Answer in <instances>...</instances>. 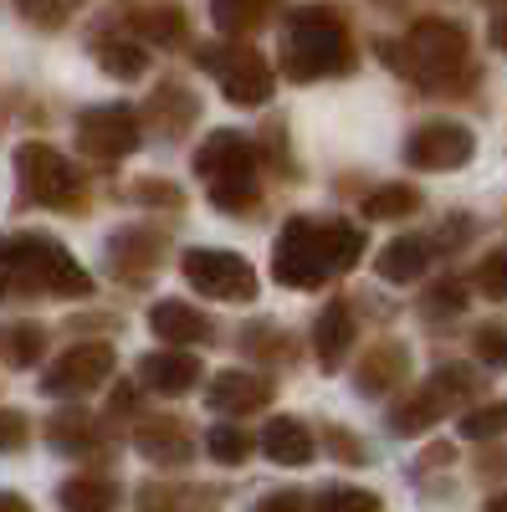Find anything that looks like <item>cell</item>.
Returning a JSON list of instances; mask_svg holds the SVG:
<instances>
[{
	"label": "cell",
	"instance_id": "1",
	"mask_svg": "<svg viewBox=\"0 0 507 512\" xmlns=\"http://www.w3.org/2000/svg\"><path fill=\"white\" fill-rule=\"evenodd\" d=\"M364 251L359 226L349 221H292L277 241V282L282 287H323L333 277H344Z\"/></svg>",
	"mask_w": 507,
	"mask_h": 512
},
{
	"label": "cell",
	"instance_id": "2",
	"mask_svg": "<svg viewBox=\"0 0 507 512\" xmlns=\"http://www.w3.org/2000/svg\"><path fill=\"white\" fill-rule=\"evenodd\" d=\"M354 62L349 52V31L333 11L323 6H298L287 16V31H282V67L292 82H313V77H328V72H344Z\"/></svg>",
	"mask_w": 507,
	"mask_h": 512
},
{
	"label": "cell",
	"instance_id": "3",
	"mask_svg": "<svg viewBox=\"0 0 507 512\" xmlns=\"http://www.w3.org/2000/svg\"><path fill=\"white\" fill-rule=\"evenodd\" d=\"M0 267H6L21 287H41V292H57V297H88L93 292V277L62 251V241L36 236V231L0 241Z\"/></svg>",
	"mask_w": 507,
	"mask_h": 512
},
{
	"label": "cell",
	"instance_id": "4",
	"mask_svg": "<svg viewBox=\"0 0 507 512\" xmlns=\"http://www.w3.org/2000/svg\"><path fill=\"white\" fill-rule=\"evenodd\" d=\"M195 169H200L210 200H216L221 210H231V216L257 200V154H251V144L236 134V128L210 134L195 154Z\"/></svg>",
	"mask_w": 507,
	"mask_h": 512
},
{
	"label": "cell",
	"instance_id": "5",
	"mask_svg": "<svg viewBox=\"0 0 507 512\" xmlns=\"http://www.w3.org/2000/svg\"><path fill=\"white\" fill-rule=\"evenodd\" d=\"M200 67L210 72L226 88L231 103L251 108V103H267L272 98V67L257 47H241V41H226V47H205Z\"/></svg>",
	"mask_w": 507,
	"mask_h": 512
},
{
	"label": "cell",
	"instance_id": "6",
	"mask_svg": "<svg viewBox=\"0 0 507 512\" xmlns=\"http://www.w3.org/2000/svg\"><path fill=\"white\" fill-rule=\"evenodd\" d=\"M405 47H410V77L446 82L461 62H467V31L456 21H415Z\"/></svg>",
	"mask_w": 507,
	"mask_h": 512
},
{
	"label": "cell",
	"instance_id": "7",
	"mask_svg": "<svg viewBox=\"0 0 507 512\" xmlns=\"http://www.w3.org/2000/svg\"><path fill=\"white\" fill-rule=\"evenodd\" d=\"M16 169L26 195H36L41 205H77L82 195V175L72 169V159H62L52 144H21L16 149Z\"/></svg>",
	"mask_w": 507,
	"mask_h": 512
},
{
	"label": "cell",
	"instance_id": "8",
	"mask_svg": "<svg viewBox=\"0 0 507 512\" xmlns=\"http://www.w3.org/2000/svg\"><path fill=\"white\" fill-rule=\"evenodd\" d=\"M185 277H190L195 292H210V297H221V303L257 297V272H251L236 251H216V246L185 251Z\"/></svg>",
	"mask_w": 507,
	"mask_h": 512
},
{
	"label": "cell",
	"instance_id": "9",
	"mask_svg": "<svg viewBox=\"0 0 507 512\" xmlns=\"http://www.w3.org/2000/svg\"><path fill=\"white\" fill-rule=\"evenodd\" d=\"M77 144H82V154H93V159L134 154L139 149V118H134V108H123V103L88 108L77 118Z\"/></svg>",
	"mask_w": 507,
	"mask_h": 512
},
{
	"label": "cell",
	"instance_id": "10",
	"mask_svg": "<svg viewBox=\"0 0 507 512\" xmlns=\"http://www.w3.org/2000/svg\"><path fill=\"white\" fill-rule=\"evenodd\" d=\"M472 149H477V139H472V128H461V123H420L415 134H410V144H405V159L415 164V169H436V175H446V169H456V164H467L472 159Z\"/></svg>",
	"mask_w": 507,
	"mask_h": 512
},
{
	"label": "cell",
	"instance_id": "11",
	"mask_svg": "<svg viewBox=\"0 0 507 512\" xmlns=\"http://www.w3.org/2000/svg\"><path fill=\"white\" fill-rule=\"evenodd\" d=\"M113 374V349L108 344H77L72 354H62L47 379H41V390L57 395V400H72V395H88L98 384Z\"/></svg>",
	"mask_w": 507,
	"mask_h": 512
},
{
	"label": "cell",
	"instance_id": "12",
	"mask_svg": "<svg viewBox=\"0 0 507 512\" xmlns=\"http://www.w3.org/2000/svg\"><path fill=\"white\" fill-rule=\"evenodd\" d=\"M210 410L216 415H246V410H262L272 400V384L257 379V374H241V369H226L210 379V390H205Z\"/></svg>",
	"mask_w": 507,
	"mask_h": 512
},
{
	"label": "cell",
	"instance_id": "13",
	"mask_svg": "<svg viewBox=\"0 0 507 512\" xmlns=\"http://www.w3.org/2000/svg\"><path fill=\"white\" fill-rule=\"evenodd\" d=\"M139 374L159 395H185L200 379V359H190V354H149V359H139Z\"/></svg>",
	"mask_w": 507,
	"mask_h": 512
},
{
	"label": "cell",
	"instance_id": "14",
	"mask_svg": "<svg viewBox=\"0 0 507 512\" xmlns=\"http://www.w3.org/2000/svg\"><path fill=\"white\" fill-rule=\"evenodd\" d=\"M262 451L272 461H282V466H303V461H313V436H308L303 420L277 415V420H267V431H262Z\"/></svg>",
	"mask_w": 507,
	"mask_h": 512
},
{
	"label": "cell",
	"instance_id": "15",
	"mask_svg": "<svg viewBox=\"0 0 507 512\" xmlns=\"http://www.w3.org/2000/svg\"><path fill=\"white\" fill-rule=\"evenodd\" d=\"M149 323H154L159 338H169V344H205V338L216 333L205 313H195V308H185V303H154Z\"/></svg>",
	"mask_w": 507,
	"mask_h": 512
},
{
	"label": "cell",
	"instance_id": "16",
	"mask_svg": "<svg viewBox=\"0 0 507 512\" xmlns=\"http://www.w3.org/2000/svg\"><path fill=\"white\" fill-rule=\"evenodd\" d=\"M374 272L385 282H415L420 272H426V241H410V236L390 241L385 251L374 256Z\"/></svg>",
	"mask_w": 507,
	"mask_h": 512
},
{
	"label": "cell",
	"instance_id": "17",
	"mask_svg": "<svg viewBox=\"0 0 507 512\" xmlns=\"http://www.w3.org/2000/svg\"><path fill=\"white\" fill-rule=\"evenodd\" d=\"M118 507V487L103 477H77L62 487V512H113Z\"/></svg>",
	"mask_w": 507,
	"mask_h": 512
},
{
	"label": "cell",
	"instance_id": "18",
	"mask_svg": "<svg viewBox=\"0 0 507 512\" xmlns=\"http://www.w3.org/2000/svg\"><path fill=\"white\" fill-rule=\"evenodd\" d=\"M349 338H354V328H349V308H344V303L323 308V318H318V359H323L328 369L349 354Z\"/></svg>",
	"mask_w": 507,
	"mask_h": 512
},
{
	"label": "cell",
	"instance_id": "19",
	"mask_svg": "<svg viewBox=\"0 0 507 512\" xmlns=\"http://www.w3.org/2000/svg\"><path fill=\"white\" fill-rule=\"evenodd\" d=\"M139 451L149 456V461H190V441H185V431L180 425H144L139 431Z\"/></svg>",
	"mask_w": 507,
	"mask_h": 512
},
{
	"label": "cell",
	"instance_id": "20",
	"mask_svg": "<svg viewBox=\"0 0 507 512\" xmlns=\"http://www.w3.org/2000/svg\"><path fill=\"white\" fill-rule=\"evenodd\" d=\"M267 6L272 0H210V16H216V26L226 36H241V31H251L267 16Z\"/></svg>",
	"mask_w": 507,
	"mask_h": 512
},
{
	"label": "cell",
	"instance_id": "21",
	"mask_svg": "<svg viewBox=\"0 0 507 512\" xmlns=\"http://www.w3.org/2000/svg\"><path fill=\"white\" fill-rule=\"evenodd\" d=\"M93 52H98V62H103L113 77H139V72L149 67L144 47H134V41H113V36H103Z\"/></svg>",
	"mask_w": 507,
	"mask_h": 512
},
{
	"label": "cell",
	"instance_id": "22",
	"mask_svg": "<svg viewBox=\"0 0 507 512\" xmlns=\"http://www.w3.org/2000/svg\"><path fill=\"white\" fill-rule=\"evenodd\" d=\"M41 344H47V333H41L36 323H16V328L0 333V349H6V359H11V364H36Z\"/></svg>",
	"mask_w": 507,
	"mask_h": 512
},
{
	"label": "cell",
	"instance_id": "23",
	"mask_svg": "<svg viewBox=\"0 0 507 512\" xmlns=\"http://www.w3.org/2000/svg\"><path fill=\"white\" fill-rule=\"evenodd\" d=\"M313 512H379V497L364 487H323Z\"/></svg>",
	"mask_w": 507,
	"mask_h": 512
},
{
	"label": "cell",
	"instance_id": "24",
	"mask_svg": "<svg viewBox=\"0 0 507 512\" xmlns=\"http://www.w3.org/2000/svg\"><path fill=\"white\" fill-rule=\"evenodd\" d=\"M420 205V195L415 190H405V185H390V190H374L369 195V216H379V221H395V216H410V210Z\"/></svg>",
	"mask_w": 507,
	"mask_h": 512
},
{
	"label": "cell",
	"instance_id": "25",
	"mask_svg": "<svg viewBox=\"0 0 507 512\" xmlns=\"http://www.w3.org/2000/svg\"><path fill=\"white\" fill-rule=\"evenodd\" d=\"M456 431L467 436V441H487V436L507 431V400H497V405H487V410H477V415H461Z\"/></svg>",
	"mask_w": 507,
	"mask_h": 512
},
{
	"label": "cell",
	"instance_id": "26",
	"mask_svg": "<svg viewBox=\"0 0 507 512\" xmlns=\"http://www.w3.org/2000/svg\"><path fill=\"white\" fill-rule=\"evenodd\" d=\"M436 415H446V405H441V400L426 390L420 400H410V405L395 415V431H400V436H415V431H426V425H431Z\"/></svg>",
	"mask_w": 507,
	"mask_h": 512
},
{
	"label": "cell",
	"instance_id": "27",
	"mask_svg": "<svg viewBox=\"0 0 507 512\" xmlns=\"http://www.w3.org/2000/svg\"><path fill=\"white\" fill-rule=\"evenodd\" d=\"M400 364H405V359H400V349H379V359H369V364H364L359 390H374V395H379V390H390V384L400 379V374H395Z\"/></svg>",
	"mask_w": 507,
	"mask_h": 512
},
{
	"label": "cell",
	"instance_id": "28",
	"mask_svg": "<svg viewBox=\"0 0 507 512\" xmlns=\"http://www.w3.org/2000/svg\"><path fill=\"white\" fill-rule=\"evenodd\" d=\"M205 446H210V456H216V461H231V466L251 456V436L231 431V425H216V431L205 436Z\"/></svg>",
	"mask_w": 507,
	"mask_h": 512
},
{
	"label": "cell",
	"instance_id": "29",
	"mask_svg": "<svg viewBox=\"0 0 507 512\" xmlns=\"http://www.w3.org/2000/svg\"><path fill=\"white\" fill-rule=\"evenodd\" d=\"M52 441H57L62 451H88V446L98 441V431L88 425V415H67V420L52 425Z\"/></svg>",
	"mask_w": 507,
	"mask_h": 512
},
{
	"label": "cell",
	"instance_id": "30",
	"mask_svg": "<svg viewBox=\"0 0 507 512\" xmlns=\"http://www.w3.org/2000/svg\"><path fill=\"white\" fill-rule=\"evenodd\" d=\"M477 287L487 297H502V303H507V251H492L487 262L477 267Z\"/></svg>",
	"mask_w": 507,
	"mask_h": 512
},
{
	"label": "cell",
	"instance_id": "31",
	"mask_svg": "<svg viewBox=\"0 0 507 512\" xmlns=\"http://www.w3.org/2000/svg\"><path fill=\"white\" fill-rule=\"evenodd\" d=\"M139 26H144L149 36H159V41H175V36L185 31V16H180L175 6H159V11H144Z\"/></svg>",
	"mask_w": 507,
	"mask_h": 512
},
{
	"label": "cell",
	"instance_id": "32",
	"mask_svg": "<svg viewBox=\"0 0 507 512\" xmlns=\"http://www.w3.org/2000/svg\"><path fill=\"white\" fill-rule=\"evenodd\" d=\"M477 354H482V364H497V369H507V328H482L477 333Z\"/></svg>",
	"mask_w": 507,
	"mask_h": 512
},
{
	"label": "cell",
	"instance_id": "33",
	"mask_svg": "<svg viewBox=\"0 0 507 512\" xmlns=\"http://www.w3.org/2000/svg\"><path fill=\"white\" fill-rule=\"evenodd\" d=\"M26 415L21 410H0V451H21L26 446Z\"/></svg>",
	"mask_w": 507,
	"mask_h": 512
},
{
	"label": "cell",
	"instance_id": "34",
	"mask_svg": "<svg viewBox=\"0 0 507 512\" xmlns=\"http://www.w3.org/2000/svg\"><path fill=\"white\" fill-rule=\"evenodd\" d=\"M251 512H303V497L298 492H272L267 502H257Z\"/></svg>",
	"mask_w": 507,
	"mask_h": 512
},
{
	"label": "cell",
	"instance_id": "35",
	"mask_svg": "<svg viewBox=\"0 0 507 512\" xmlns=\"http://www.w3.org/2000/svg\"><path fill=\"white\" fill-rule=\"evenodd\" d=\"M134 195H139V200H169V205H180V190H175V185H139Z\"/></svg>",
	"mask_w": 507,
	"mask_h": 512
},
{
	"label": "cell",
	"instance_id": "36",
	"mask_svg": "<svg viewBox=\"0 0 507 512\" xmlns=\"http://www.w3.org/2000/svg\"><path fill=\"white\" fill-rule=\"evenodd\" d=\"M492 47H497V52H507V11H502V16H492Z\"/></svg>",
	"mask_w": 507,
	"mask_h": 512
},
{
	"label": "cell",
	"instance_id": "37",
	"mask_svg": "<svg viewBox=\"0 0 507 512\" xmlns=\"http://www.w3.org/2000/svg\"><path fill=\"white\" fill-rule=\"evenodd\" d=\"M0 512H31V507H26V497H16V492H0Z\"/></svg>",
	"mask_w": 507,
	"mask_h": 512
},
{
	"label": "cell",
	"instance_id": "38",
	"mask_svg": "<svg viewBox=\"0 0 507 512\" xmlns=\"http://www.w3.org/2000/svg\"><path fill=\"white\" fill-rule=\"evenodd\" d=\"M21 6H26V11H36V6H57V11H67L72 0H21Z\"/></svg>",
	"mask_w": 507,
	"mask_h": 512
},
{
	"label": "cell",
	"instance_id": "39",
	"mask_svg": "<svg viewBox=\"0 0 507 512\" xmlns=\"http://www.w3.org/2000/svg\"><path fill=\"white\" fill-rule=\"evenodd\" d=\"M487 512H507V492H497V497L487 502Z\"/></svg>",
	"mask_w": 507,
	"mask_h": 512
}]
</instances>
